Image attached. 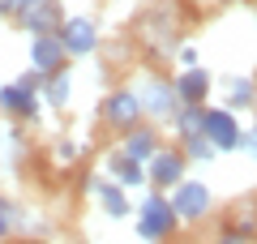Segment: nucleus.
Returning a JSON list of instances; mask_svg holds the SVG:
<instances>
[{
    "label": "nucleus",
    "mask_w": 257,
    "mask_h": 244,
    "mask_svg": "<svg viewBox=\"0 0 257 244\" xmlns=\"http://www.w3.org/2000/svg\"><path fill=\"white\" fill-rule=\"evenodd\" d=\"M99 172L107 176V180H116L120 189H128V193L150 189V180H146V163H142V159H133V154H124L120 146H111V150L99 159Z\"/></svg>",
    "instance_id": "nucleus-11"
},
{
    "label": "nucleus",
    "mask_w": 257,
    "mask_h": 244,
    "mask_svg": "<svg viewBox=\"0 0 257 244\" xmlns=\"http://www.w3.org/2000/svg\"><path fill=\"white\" fill-rule=\"evenodd\" d=\"M82 154H86V137H69V133L52 137V163L60 172H73L77 163H82Z\"/></svg>",
    "instance_id": "nucleus-17"
},
{
    "label": "nucleus",
    "mask_w": 257,
    "mask_h": 244,
    "mask_svg": "<svg viewBox=\"0 0 257 244\" xmlns=\"http://www.w3.org/2000/svg\"><path fill=\"white\" fill-rule=\"evenodd\" d=\"M172 86L176 94H180V103H197V107H206L214 94V73L206 69V64H197V69H176L172 73Z\"/></svg>",
    "instance_id": "nucleus-13"
},
{
    "label": "nucleus",
    "mask_w": 257,
    "mask_h": 244,
    "mask_svg": "<svg viewBox=\"0 0 257 244\" xmlns=\"http://www.w3.org/2000/svg\"><path fill=\"white\" fill-rule=\"evenodd\" d=\"M202 116H206V107H197V103H184V107L172 116V125H167L172 142H180V137H197V133H202Z\"/></svg>",
    "instance_id": "nucleus-18"
},
{
    "label": "nucleus",
    "mask_w": 257,
    "mask_h": 244,
    "mask_svg": "<svg viewBox=\"0 0 257 244\" xmlns=\"http://www.w3.org/2000/svg\"><path fill=\"white\" fill-rule=\"evenodd\" d=\"M176 146H180V154L189 159V167H202V163H214V159H219V150L206 142V133H197V137H180Z\"/></svg>",
    "instance_id": "nucleus-20"
},
{
    "label": "nucleus",
    "mask_w": 257,
    "mask_h": 244,
    "mask_svg": "<svg viewBox=\"0 0 257 244\" xmlns=\"http://www.w3.org/2000/svg\"><path fill=\"white\" fill-rule=\"evenodd\" d=\"M5 22H9V18H5V13H0V26H5Z\"/></svg>",
    "instance_id": "nucleus-26"
},
{
    "label": "nucleus",
    "mask_w": 257,
    "mask_h": 244,
    "mask_svg": "<svg viewBox=\"0 0 257 244\" xmlns=\"http://www.w3.org/2000/svg\"><path fill=\"white\" fill-rule=\"evenodd\" d=\"M128 86L138 90L146 120H150V125H159V129L167 133L172 116L184 107L180 94H176V86H172V73H155V69H146V73H138V81H128Z\"/></svg>",
    "instance_id": "nucleus-3"
},
{
    "label": "nucleus",
    "mask_w": 257,
    "mask_h": 244,
    "mask_svg": "<svg viewBox=\"0 0 257 244\" xmlns=\"http://www.w3.org/2000/svg\"><path fill=\"white\" fill-rule=\"evenodd\" d=\"M0 116L18 120L22 129L43 120V77L35 69L18 73L13 81H0Z\"/></svg>",
    "instance_id": "nucleus-2"
},
{
    "label": "nucleus",
    "mask_w": 257,
    "mask_h": 244,
    "mask_svg": "<svg viewBox=\"0 0 257 244\" xmlns=\"http://www.w3.org/2000/svg\"><path fill=\"white\" fill-rule=\"evenodd\" d=\"M172 64H176V69H197V64H202V52H197L193 43H176Z\"/></svg>",
    "instance_id": "nucleus-21"
},
{
    "label": "nucleus",
    "mask_w": 257,
    "mask_h": 244,
    "mask_svg": "<svg viewBox=\"0 0 257 244\" xmlns=\"http://www.w3.org/2000/svg\"><path fill=\"white\" fill-rule=\"evenodd\" d=\"M39 244H47V240H39Z\"/></svg>",
    "instance_id": "nucleus-28"
},
{
    "label": "nucleus",
    "mask_w": 257,
    "mask_h": 244,
    "mask_svg": "<svg viewBox=\"0 0 257 244\" xmlns=\"http://www.w3.org/2000/svg\"><path fill=\"white\" fill-rule=\"evenodd\" d=\"M202 133L219 154H240L244 150V120H240V111L223 107V103H206Z\"/></svg>",
    "instance_id": "nucleus-6"
},
{
    "label": "nucleus",
    "mask_w": 257,
    "mask_h": 244,
    "mask_svg": "<svg viewBox=\"0 0 257 244\" xmlns=\"http://www.w3.org/2000/svg\"><path fill=\"white\" fill-rule=\"evenodd\" d=\"M133 235L142 244H172L180 235V218L176 206L163 189H142L133 201Z\"/></svg>",
    "instance_id": "nucleus-1"
},
{
    "label": "nucleus",
    "mask_w": 257,
    "mask_h": 244,
    "mask_svg": "<svg viewBox=\"0 0 257 244\" xmlns=\"http://www.w3.org/2000/svg\"><path fill=\"white\" fill-rule=\"evenodd\" d=\"M253 26H257V9H253Z\"/></svg>",
    "instance_id": "nucleus-27"
},
{
    "label": "nucleus",
    "mask_w": 257,
    "mask_h": 244,
    "mask_svg": "<svg viewBox=\"0 0 257 244\" xmlns=\"http://www.w3.org/2000/svg\"><path fill=\"white\" fill-rule=\"evenodd\" d=\"M163 142H167V133H163V129H159V125H150V120H142V125H133L128 133H120V142H116V146H120L124 154H133V159H142V163H146V159H150V154H155Z\"/></svg>",
    "instance_id": "nucleus-14"
},
{
    "label": "nucleus",
    "mask_w": 257,
    "mask_h": 244,
    "mask_svg": "<svg viewBox=\"0 0 257 244\" xmlns=\"http://www.w3.org/2000/svg\"><path fill=\"white\" fill-rule=\"evenodd\" d=\"M180 244H206V240H180Z\"/></svg>",
    "instance_id": "nucleus-25"
},
{
    "label": "nucleus",
    "mask_w": 257,
    "mask_h": 244,
    "mask_svg": "<svg viewBox=\"0 0 257 244\" xmlns=\"http://www.w3.org/2000/svg\"><path fill=\"white\" fill-rule=\"evenodd\" d=\"M56 35H60L69 60H90L103 47V30H99V22H94L90 13H64V22H60Z\"/></svg>",
    "instance_id": "nucleus-7"
},
{
    "label": "nucleus",
    "mask_w": 257,
    "mask_h": 244,
    "mask_svg": "<svg viewBox=\"0 0 257 244\" xmlns=\"http://www.w3.org/2000/svg\"><path fill=\"white\" fill-rule=\"evenodd\" d=\"M86 193L94 197V206H99L103 218H111V223H124V218H133V193L120 189L116 180H107L103 172H90V176H86Z\"/></svg>",
    "instance_id": "nucleus-8"
},
{
    "label": "nucleus",
    "mask_w": 257,
    "mask_h": 244,
    "mask_svg": "<svg viewBox=\"0 0 257 244\" xmlns=\"http://www.w3.org/2000/svg\"><path fill=\"white\" fill-rule=\"evenodd\" d=\"M167 197H172V206H176L180 227H202L206 218H214V206H219L214 189H210L206 180H197V176H184Z\"/></svg>",
    "instance_id": "nucleus-4"
},
{
    "label": "nucleus",
    "mask_w": 257,
    "mask_h": 244,
    "mask_svg": "<svg viewBox=\"0 0 257 244\" xmlns=\"http://www.w3.org/2000/svg\"><path fill=\"white\" fill-rule=\"evenodd\" d=\"M22 201L9 197V193H0V244L13 240V235H22Z\"/></svg>",
    "instance_id": "nucleus-19"
},
{
    "label": "nucleus",
    "mask_w": 257,
    "mask_h": 244,
    "mask_svg": "<svg viewBox=\"0 0 257 244\" xmlns=\"http://www.w3.org/2000/svg\"><path fill=\"white\" fill-rule=\"evenodd\" d=\"M210 244H248V240H244V235H240V231H236V227H223V231H219V235H214V240H210Z\"/></svg>",
    "instance_id": "nucleus-23"
},
{
    "label": "nucleus",
    "mask_w": 257,
    "mask_h": 244,
    "mask_svg": "<svg viewBox=\"0 0 257 244\" xmlns=\"http://www.w3.org/2000/svg\"><path fill=\"white\" fill-rule=\"evenodd\" d=\"M240 154H248V159L257 163V125H244V150Z\"/></svg>",
    "instance_id": "nucleus-22"
},
{
    "label": "nucleus",
    "mask_w": 257,
    "mask_h": 244,
    "mask_svg": "<svg viewBox=\"0 0 257 244\" xmlns=\"http://www.w3.org/2000/svg\"><path fill=\"white\" fill-rule=\"evenodd\" d=\"M73 99H77V77H73L69 64H64L60 73H52V77H43V107L73 111Z\"/></svg>",
    "instance_id": "nucleus-16"
},
{
    "label": "nucleus",
    "mask_w": 257,
    "mask_h": 244,
    "mask_svg": "<svg viewBox=\"0 0 257 244\" xmlns=\"http://www.w3.org/2000/svg\"><path fill=\"white\" fill-rule=\"evenodd\" d=\"M94 116H99V125L111 129V133H128L133 125H142V120H146V111H142V99H138V90H133V86H111V90L99 99Z\"/></svg>",
    "instance_id": "nucleus-5"
},
{
    "label": "nucleus",
    "mask_w": 257,
    "mask_h": 244,
    "mask_svg": "<svg viewBox=\"0 0 257 244\" xmlns=\"http://www.w3.org/2000/svg\"><path fill=\"white\" fill-rule=\"evenodd\" d=\"M189 172H193V167H189V159L180 154V146H176V142H172V146L163 142V146L146 159V180H150V189H163V193H172Z\"/></svg>",
    "instance_id": "nucleus-9"
},
{
    "label": "nucleus",
    "mask_w": 257,
    "mask_h": 244,
    "mask_svg": "<svg viewBox=\"0 0 257 244\" xmlns=\"http://www.w3.org/2000/svg\"><path fill=\"white\" fill-rule=\"evenodd\" d=\"M26 64L39 73V77H52V73H60L69 60V52H64L60 35L56 30H47V35H26Z\"/></svg>",
    "instance_id": "nucleus-10"
},
{
    "label": "nucleus",
    "mask_w": 257,
    "mask_h": 244,
    "mask_svg": "<svg viewBox=\"0 0 257 244\" xmlns=\"http://www.w3.org/2000/svg\"><path fill=\"white\" fill-rule=\"evenodd\" d=\"M18 5H22V0H0V13H5V18H13V13H18Z\"/></svg>",
    "instance_id": "nucleus-24"
},
{
    "label": "nucleus",
    "mask_w": 257,
    "mask_h": 244,
    "mask_svg": "<svg viewBox=\"0 0 257 244\" xmlns=\"http://www.w3.org/2000/svg\"><path fill=\"white\" fill-rule=\"evenodd\" d=\"M219 103L231 107V111H257V77L253 73H227Z\"/></svg>",
    "instance_id": "nucleus-15"
},
{
    "label": "nucleus",
    "mask_w": 257,
    "mask_h": 244,
    "mask_svg": "<svg viewBox=\"0 0 257 244\" xmlns=\"http://www.w3.org/2000/svg\"><path fill=\"white\" fill-rule=\"evenodd\" d=\"M9 22L18 30H26V35H47V30H60L64 5H60V0H22L18 13H13Z\"/></svg>",
    "instance_id": "nucleus-12"
}]
</instances>
